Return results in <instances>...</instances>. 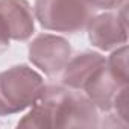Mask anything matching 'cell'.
I'll list each match as a JSON object with an SVG mask.
<instances>
[{
  "mask_svg": "<svg viewBox=\"0 0 129 129\" xmlns=\"http://www.w3.org/2000/svg\"><path fill=\"white\" fill-rule=\"evenodd\" d=\"M109 70L114 73L117 79L123 84L129 85V75H127V46H120L112 50L111 56L106 59Z\"/></svg>",
  "mask_w": 129,
  "mask_h": 129,
  "instance_id": "cell-9",
  "label": "cell"
},
{
  "mask_svg": "<svg viewBox=\"0 0 129 129\" xmlns=\"http://www.w3.org/2000/svg\"><path fill=\"white\" fill-rule=\"evenodd\" d=\"M124 87H129L127 84H123L120 79L114 76V73L109 70L108 62L88 79V82L84 85L82 91H85V96L91 100V103L97 108V111H112V103L120 90Z\"/></svg>",
  "mask_w": 129,
  "mask_h": 129,
  "instance_id": "cell-7",
  "label": "cell"
},
{
  "mask_svg": "<svg viewBox=\"0 0 129 129\" xmlns=\"http://www.w3.org/2000/svg\"><path fill=\"white\" fill-rule=\"evenodd\" d=\"M18 121V127H96L97 108L76 90L46 85L43 96Z\"/></svg>",
  "mask_w": 129,
  "mask_h": 129,
  "instance_id": "cell-1",
  "label": "cell"
},
{
  "mask_svg": "<svg viewBox=\"0 0 129 129\" xmlns=\"http://www.w3.org/2000/svg\"><path fill=\"white\" fill-rule=\"evenodd\" d=\"M9 43H11V38L8 35V30H6V26L0 17V53L5 52L8 47H9Z\"/></svg>",
  "mask_w": 129,
  "mask_h": 129,
  "instance_id": "cell-11",
  "label": "cell"
},
{
  "mask_svg": "<svg viewBox=\"0 0 129 129\" xmlns=\"http://www.w3.org/2000/svg\"><path fill=\"white\" fill-rule=\"evenodd\" d=\"M93 9H103V11H112L123 5H126V0H85Z\"/></svg>",
  "mask_w": 129,
  "mask_h": 129,
  "instance_id": "cell-10",
  "label": "cell"
},
{
  "mask_svg": "<svg viewBox=\"0 0 129 129\" xmlns=\"http://www.w3.org/2000/svg\"><path fill=\"white\" fill-rule=\"evenodd\" d=\"M72 58L70 43L59 35L41 34L29 44V59L44 75L55 78L61 75Z\"/></svg>",
  "mask_w": 129,
  "mask_h": 129,
  "instance_id": "cell-4",
  "label": "cell"
},
{
  "mask_svg": "<svg viewBox=\"0 0 129 129\" xmlns=\"http://www.w3.org/2000/svg\"><path fill=\"white\" fill-rule=\"evenodd\" d=\"M34 15L47 30L78 34L87 27L93 8L85 0H35Z\"/></svg>",
  "mask_w": 129,
  "mask_h": 129,
  "instance_id": "cell-3",
  "label": "cell"
},
{
  "mask_svg": "<svg viewBox=\"0 0 129 129\" xmlns=\"http://www.w3.org/2000/svg\"><path fill=\"white\" fill-rule=\"evenodd\" d=\"M90 43L103 52H112L114 49L127 43V20L126 5L120 6L117 12H103L90 18L87 27Z\"/></svg>",
  "mask_w": 129,
  "mask_h": 129,
  "instance_id": "cell-5",
  "label": "cell"
},
{
  "mask_svg": "<svg viewBox=\"0 0 129 129\" xmlns=\"http://www.w3.org/2000/svg\"><path fill=\"white\" fill-rule=\"evenodd\" d=\"M0 17L11 41H26L35 32V15L27 0H0Z\"/></svg>",
  "mask_w": 129,
  "mask_h": 129,
  "instance_id": "cell-6",
  "label": "cell"
},
{
  "mask_svg": "<svg viewBox=\"0 0 129 129\" xmlns=\"http://www.w3.org/2000/svg\"><path fill=\"white\" fill-rule=\"evenodd\" d=\"M106 62V58L97 52H82L76 56H72L67 66L61 72L62 75V85L82 91L84 85L88 79Z\"/></svg>",
  "mask_w": 129,
  "mask_h": 129,
  "instance_id": "cell-8",
  "label": "cell"
},
{
  "mask_svg": "<svg viewBox=\"0 0 129 129\" xmlns=\"http://www.w3.org/2000/svg\"><path fill=\"white\" fill-rule=\"evenodd\" d=\"M43 76L27 66H14L0 72V117L30 108L44 93Z\"/></svg>",
  "mask_w": 129,
  "mask_h": 129,
  "instance_id": "cell-2",
  "label": "cell"
}]
</instances>
